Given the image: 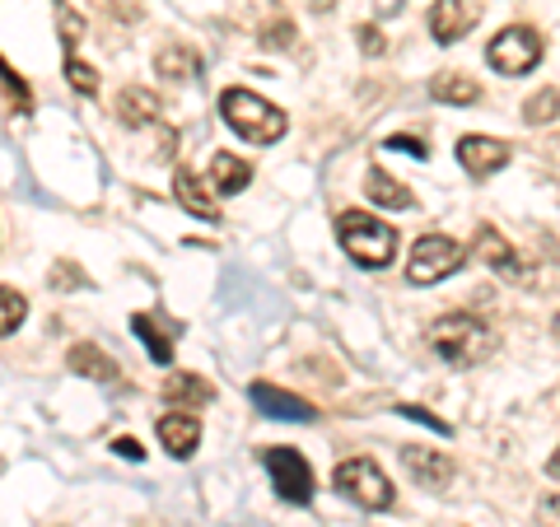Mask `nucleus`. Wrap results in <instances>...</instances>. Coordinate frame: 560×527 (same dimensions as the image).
I'll list each match as a JSON object with an SVG mask.
<instances>
[{
	"label": "nucleus",
	"mask_w": 560,
	"mask_h": 527,
	"mask_svg": "<svg viewBox=\"0 0 560 527\" xmlns=\"http://www.w3.org/2000/svg\"><path fill=\"white\" fill-rule=\"evenodd\" d=\"M430 346L440 360L467 368V364H481L490 350H495V337H490V327L481 318H471V313H448V318L430 327Z\"/></svg>",
	"instance_id": "f257e3e1"
},
{
	"label": "nucleus",
	"mask_w": 560,
	"mask_h": 527,
	"mask_svg": "<svg viewBox=\"0 0 560 527\" xmlns=\"http://www.w3.org/2000/svg\"><path fill=\"white\" fill-rule=\"evenodd\" d=\"M337 238H341V248L370 271L393 267V257H397V230H388V224L374 215H364V210H346L337 220Z\"/></svg>",
	"instance_id": "f03ea898"
},
{
	"label": "nucleus",
	"mask_w": 560,
	"mask_h": 527,
	"mask_svg": "<svg viewBox=\"0 0 560 527\" xmlns=\"http://www.w3.org/2000/svg\"><path fill=\"white\" fill-rule=\"evenodd\" d=\"M220 117L230 121V131H238L253 145H271V140L285 136V113L271 108L261 94L253 90H224L220 94Z\"/></svg>",
	"instance_id": "7ed1b4c3"
},
{
	"label": "nucleus",
	"mask_w": 560,
	"mask_h": 527,
	"mask_svg": "<svg viewBox=\"0 0 560 527\" xmlns=\"http://www.w3.org/2000/svg\"><path fill=\"white\" fill-rule=\"evenodd\" d=\"M463 261H467V248L458 238L425 234V238H416V248H411L407 280H411V285H440V280H448L453 271L463 267Z\"/></svg>",
	"instance_id": "20e7f679"
},
{
	"label": "nucleus",
	"mask_w": 560,
	"mask_h": 527,
	"mask_svg": "<svg viewBox=\"0 0 560 527\" xmlns=\"http://www.w3.org/2000/svg\"><path fill=\"white\" fill-rule=\"evenodd\" d=\"M331 481H337V490L346 500H355L360 508H370V514L393 508V485H388V477H383L370 458H346Z\"/></svg>",
	"instance_id": "39448f33"
},
{
	"label": "nucleus",
	"mask_w": 560,
	"mask_h": 527,
	"mask_svg": "<svg viewBox=\"0 0 560 527\" xmlns=\"http://www.w3.org/2000/svg\"><path fill=\"white\" fill-rule=\"evenodd\" d=\"M486 61L495 70H504V75H528V70L541 61V38L533 28H523V24L500 28L495 38L486 43Z\"/></svg>",
	"instance_id": "423d86ee"
},
{
	"label": "nucleus",
	"mask_w": 560,
	"mask_h": 527,
	"mask_svg": "<svg viewBox=\"0 0 560 527\" xmlns=\"http://www.w3.org/2000/svg\"><path fill=\"white\" fill-rule=\"evenodd\" d=\"M261 462H267L271 485H276L280 500H290V504H308L313 500V467L304 462V453H294V448H267V453H261Z\"/></svg>",
	"instance_id": "0eeeda50"
},
{
	"label": "nucleus",
	"mask_w": 560,
	"mask_h": 527,
	"mask_svg": "<svg viewBox=\"0 0 560 527\" xmlns=\"http://www.w3.org/2000/svg\"><path fill=\"white\" fill-rule=\"evenodd\" d=\"M481 5L477 0H434L430 10V38L434 43H458L467 28H477Z\"/></svg>",
	"instance_id": "6e6552de"
},
{
	"label": "nucleus",
	"mask_w": 560,
	"mask_h": 527,
	"mask_svg": "<svg viewBox=\"0 0 560 527\" xmlns=\"http://www.w3.org/2000/svg\"><path fill=\"white\" fill-rule=\"evenodd\" d=\"M471 253H477L486 267L495 271V276H504V280H518V285H523V280H533V271L523 267L518 253H514L495 230H490V224H481V230H477V243H471Z\"/></svg>",
	"instance_id": "1a4fd4ad"
},
{
	"label": "nucleus",
	"mask_w": 560,
	"mask_h": 527,
	"mask_svg": "<svg viewBox=\"0 0 560 527\" xmlns=\"http://www.w3.org/2000/svg\"><path fill=\"white\" fill-rule=\"evenodd\" d=\"M458 160H463V168L471 173V178H490V173H500L504 164H510V145L495 140V136H463Z\"/></svg>",
	"instance_id": "9d476101"
},
{
	"label": "nucleus",
	"mask_w": 560,
	"mask_h": 527,
	"mask_svg": "<svg viewBox=\"0 0 560 527\" xmlns=\"http://www.w3.org/2000/svg\"><path fill=\"white\" fill-rule=\"evenodd\" d=\"M253 407H257L261 415H271V420H294V425L313 420V407H308L304 397L280 393V388H271V383H253Z\"/></svg>",
	"instance_id": "9b49d317"
},
{
	"label": "nucleus",
	"mask_w": 560,
	"mask_h": 527,
	"mask_svg": "<svg viewBox=\"0 0 560 527\" xmlns=\"http://www.w3.org/2000/svg\"><path fill=\"white\" fill-rule=\"evenodd\" d=\"M401 462H407L411 477L425 485V490H444L453 481V462L444 458V453H430V448H401Z\"/></svg>",
	"instance_id": "f8f14e48"
},
{
	"label": "nucleus",
	"mask_w": 560,
	"mask_h": 527,
	"mask_svg": "<svg viewBox=\"0 0 560 527\" xmlns=\"http://www.w3.org/2000/svg\"><path fill=\"white\" fill-rule=\"evenodd\" d=\"M160 444L173 453V458H191L201 444V420L197 415H164L160 420Z\"/></svg>",
	"instance_id": "ddd939ff"
},
{
	"label": "nucleus",
	"mask_w": 560,
	"mask_h": 527,
	"mask_svg": "<svg viewBox=\"0 0 560 527\" xmlns=\"http://www.w3.org/2000/svg\"><path fill=\"white\" fill-rule=\"evenodd\" d=\"M210 178H215L220 197H238V191L253 183V168H248V160H238V154H215V160H210Z\"/></svg>",
	"instance_id": "4468645a"
},
{
	"label": "nucleus",
	"mask_w": 560,
	"mask_h": 527,
	"mask_svg": "<svg viewBox=\"0 0 560 527\" xmlns=\"http://www.w3.org/2000/svg\"><path fill=\"white\" fill-rule=\"evenodd\" d=\"M210 397H215V388L197 374H168L164 378V401H173V407H206Z\"/></svg>",
	"instance_id": "2eb2a0df"
},
{
	"label": "nucleus",
	"mask_w": 560,
	"mask_h": 527,
	"mask_svg": "<svg viewBox=\"0 0 560 527\" xmlns=\"http://www.w3.org/2000/svg\"><path fill=\"white\" fill-rule=\"evenodd\" d=\"M430 98H440V103H458V108H467V103H477L481 90H477V80L471 75H458V70H444V75H434L430 80Z\"/></svg>",
	"instance_id": "dca6fc26"
},
{
	"label": "nucleus",
	"mask_w": 560,
	"mask_h": 527,
	"mask_svg": "<svg viewBox=\"0 0 560 527\" xmlns=\"http://www.w3.org/2000/svg\"><path fill=\"white\" fill-rule=\"evenodd\" d=\"M173 191H178V201L191 210V215L197 220H220V206H215V197H210V191L191 178L187 168H178V178H173Z\"/></svg>",
	"instance_id": "f3484780"
},
{
	"label": "nucleus",
	"mask_w": 560,
	"mask_h": 527,
	"mask_svg": "<svg viewBox=\"0 0 560 527\" xmlns=\"http://www.w3.org/2000/svg\"><path fill=\"white\" fill-rule=\"evenodd\" d=\"M364 191H370L374 206H388V210H411V206H416L411 191L401 187L397 178H388L383 168H370V178H364Z\"/></svg>",
	"instance_id": "a211bd4d"
},
{
	"label": "nucleus",
	"mask_w": 560,
	"mask_h": 527,
	"mask_svg": "<svg viewBox=\"0 0 560 527\" xmlns=\"http://www.w3.org/2000/svg\"><path fill=\"white\" fill-rule=\"evenodd\" d=\"M131 327L140 331V337H145V350H150L154 364H168V360H173V341H168V337H173L178 327H160V318H154V313H136Z\"/></svg>",
	"instance_id": "6ab92c4d"
},
{
	"label": "nucleus",
	"mask_w": 560,
	"mask_h": 527,
	"mask_svg": "<svg viewBox=\"0 0 560 527\" xmlns=\"http://www.w3.org/2000/svg\"><path fill=\"white\" fill-rule=\"evenodd\" d=\"M70 368H75L80 378H94V383H113L117 378V364L103 355L98 346H75L70 350Z\"/></svg>",
	"instance_id": "aec40b11"
},
{
	"label": "nucleus",
	"mask_w": 560,
	"mask_h": 527,
	"mask_svg": "<svg viewBox=\"0 0 560 527\" xmlns=\"http://www.w3.org/2000/svg\"><path fill=\"white\" fill-rule=\"evenodd\" d=\"M160 75L164 80H197V70H201V57L191 47H183V43H173L168 51H160Z\"/></svg>",
	"instance_id": "412c9836"
},
{
	"label": "nucleus",
	"mask_w": 560,
	"mask_h": 527,
	"mask_svg": "<svg viewBox=\"0 0 560 527\" xmlns=\"http://www.w3.org/2000/svg\"><path fill=\"white\" fill-rule=\"evenodd\" d=\"M117 113H121V121H131V127H145V121L160 117V98L150 90H121Z\"/></svg>",
	"instance_id": "4be33fe9"
},
{
	"label": "nucleus",
	"mask_w": 560,
	"mask_h": 527,
	"mask_svg": "<svg viewBox=\"0 0 560 527\" xmlns=\"http://www.w3.org/2000/svg\"><path fill=\"white\" fill-rule=\"evenodd\" d=\"M523 117H528L533 127H541V121H556V117H560V90H541V94H533L528 103H523Z\"/></svg>",
	"instance_id": "5701e85b"
},
{
	"label": "nucleus",
	"mask_w": 560,
	"mask_h": 527,
	"mask_svg": "<svg viewBox=\"0 0 560 527\" xmlns=\"http://www.w3.org/2000/svg\"><path fill=\"white\" fill-rule=\"evenodd\" d=\"M66 80L75 84V94H98V75H94V66H84L75 51L66 57Z\"/></svg>",
	"instance_id": "b1692460"
},
{
	"label": "nucleus",
	"mask_w": 560,
	"mask_h": 527,
	"mask_svg": "<svg viewBox=\"0 0 560 527\" xmlns=\"http://www.w3.org/2000/svg\"><path fill=\"white\" fill-rule=\"evenodd\" d=\"M28 108H33V103H28V90H24V80L14 75L10 66H5V113H10V117H14V113L24 117Z\"/></svg>",
	"instance_id": "393cba45"
},
{
	"label": "nucleus",
	"mask_w": 560,
	"mask_h": 527,
	"mask_svg": "<svg viewBox=\"0 0 560 527\" xmlns=\"http://www.w3.org/2000/svg\"><path fill=\"white\" fill-rule=\"evenodd\" d=\"M24 313H28L24 294H20V290H5V323H0V331H5V337H14V331H20V323H24Z\"/></svg>",
	"instance_id": "a878e982"
},
{
	"label": "nucleus",
	"mask_w": 560,
	"mask_h": 527,
	"mask_svg": "<svg viewBox=\"0 0 560 527\" xmlns=\"http://www.w3.org/2000/svg\"><path fill=\"white\" fill-rule=\"evenodd\" d=\"M537 523L541 527H560V495H547L537 504Z\"/></svg>",
	"instance_id": "bb28decb"
},
{
	"label": "nucleus",
	"mask_w": 560,
	"mask_h": 527,
	"mask_svg": "<svg viewBox=\"0 0 560 527\" xmlns=\"http://www.w3.org/2000/svg\"><path fill=\"white\" fill-rule=\"evenodd\" d=\"M397 415H407V420H420V425H430V430H440V434H448V425L440 415H430V411H420V407H397Z\"/></svg>",
	"instance_id": "cd10ccee"
},
{
	"label": "nucleus",
	"mask_w": 560,
	"mask_h": 527,
	"mask_svg": "<svg viewBox=\"0 0 560 527\" xmlns=\"http://www.w3.org/2000/svg\"><path fill=\"white\" fill-rule=\"evenodd\" d=\"M360 47L370 51V57H378V51H383V38H378V28H374V24H364V28H360Z\"/></svg>",
	"instance_id": "c85d7f7f"
},
{
	"label": "nucleus",
	"mask_w": 560,
	"mask_h": 527,
	"mask_svg": "<svg viewBox=\"0 0 560 527\" xmlns=\"http://www.w3.org/2000/svg\"><path fill=\"white\" fill-rule=\"evenodd\" d=\"M388 150H411L416 160H425V145H420V140H411V136H393V140H388Z\"/></svg>",
	"instance_id": "c756f323"
},
{
	"label": "nucleus",
	"mask_w": 560,
	"mask_h": 527,
	"mask_svg": "<svg viewBox=\"0 0 560 527\" xmlns=\"http://www.w3.org/2000/svg\"><path fill=\"white\" fill-rule=\"evenodd\" d=\"M117 453H121V458H131V462H140V458H145L136 438H117Z\"/></svg>",
	"instance_id": "7c9ffc66"
},
{
	"label": "nucleus",
	"mask_w": 560,
	"mask_h": 527,
	"mask_svg": "<svg viewBox=\"0 0 560 527\" xmlns=\"http://www.w3.org/2000/svg\"><path fill=\"white\" fill-rule=\"evenodd\" d=\"M547 471H551V477H556V481H560V448H556V453H551V462H547Z\"/></svg>",
	"instance_id": "2f4dec72"
},
{
	"label": "nucleus",
	"mask_w": 560,
	"mask_h": 527,
	"mask_svg": "<svg viewBox=\"0 0 560 527\" xmlns=\"http://www.w3.org/2000/svg\"><path fill=\"white\" fill-rule=\"evenodd\" d=\"M556 337H560V318H556Z\"/></svg>",
	"instance_id": "473e14b6"
}]
</instances>
